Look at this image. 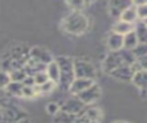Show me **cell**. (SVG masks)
I'll list each match as a JSON object with an SVG mask.
<instances>
[{
  "label": "cell",
  "mask_w": 147,
  "mask_h": 123,
  "mask_svg": "<svg viewBox=\"0 0 147 123\" xmlns=\"http://www.w3.org/2000/svg\"><path fill=\"white\" fill-rule=\"evenodd\" d=\"M59 69H60V79H59V85L62 89L69 90L71 83L76 78L75 76V68H74V59L69 56H57L55 59Z\"/></svg>",
  "instance_id": "obj_1"
},
{
  "label": "cell",
  "mask_w": 147,
  "mask_h": 123,
  "mask_svg": "<svg viewBox=\"0 0 147 123\" xmlns=\"http://www.w3.org/2000/svg\"><path fill=\"white\" fill-rule=\"evenodd\" d=\"M88 28V21L80 11H72L65 16L63 21V29L70 34H82Z\"/></svg>",
  "instance_id": "obj_2"
},
{
  "label": "cell",
  "mask_w": 147,
  "mask_h": 123,
  "mask_svg": "<svg viewBox=\"0 0 147 123\" xmlns=\"http://www.w3.org/2000/svg\"><path fill=\"white\" fill-rule=\"evenodd\" d=\"M74 68H75V76L76 78H84V79H91L94 80L96 76V71L94 66L82 59L74 60Z\"/></svg>",
  "instance_id": "obj_3"
},
{
  "label": "cell",
  "mask_w": 147,
  "mask_h": 123,
  "mask_svg": "<svg viewBox=\"0 0 147 123\" xmlns=\"http://www.w3.org/2000/svg\"><path fill=\"white\" fill-rule=\"evenodd\" d=\"M86 108V105H84L76 95H72L70 98H68L64 103L61 106V110L65 112V113H69L71 115H75V116H79L84 113Z\"/></svg>",
  "instance_id": "obj_4"
},
{
  "label": "cell",
  "mask_w": 147,
  "mask_h": 123,
  "mask_svg": "<svg viewBox=\"0 0 147 123\" xmlns=\"http://www.w3.org/2000/svg\"><path fill=\"white\" fill-rule=\"evenodd\" d=\"M84 105L88 106V105H92L93 102H95L100 97H101V89L100 86L94 83L93 85H91L88 89L84 90L83 92H80L79 94L76 95Z\"/></svg>",
  "instance_id": "obj_5"
},
{
  "label": "cell",
  "mask_w": 147,
  "mask_h": 123,
  "mask_svg": "<svg viewBox=\"0 0 147 123\" xmlns=\"http://www.w3.org/2000/svg\"><path fill=\"white\" fill-rule=\"evenodd\" d=\"M30 59L44 66H47L54 60L52 54L46 48L40 46H33L32 48H30Z\"/></svg>",
  "instance_id": "obj_6"
},
{
  "label": "cell",
  "mask_w": 147,
  "mask_h": 123,
  "mask_svg": "<svg viewBox=\"0 0 147 123\" xmlns=\"http://www.w3.org/2000/svg\"><path fill=\"white\" fill-rule=\"evenodd\" d=\"M9 57L17 62L20 66L24 67V64L30 59V48H28L24 45H16L10 49Z\"/></svg>",
  "instance_id": "obj_7"
},
{
  "label": "cell",
  "mask_w": 147,
  "mask_h": 123,
  "mask_svg": "<svg viewBox=\"0 0 147 123\" xmlns=\"http://www.w3.org/2000/svg\"><path fill=\"white\" fill-rule=\"evenodd\" d=\"M102 66H103V70L107 74H110L116 68L123 66V61H122L119 52H109L108 55L106 56Z\"/></svg>",
  "instance_id": "obj_8"
},
{
  "label": "cell",
  "mask_w": 147,
  "mask_h": 123,
  "mask_svg": "<svg viewBox=\"0 0 147 123\" xmlns=\"http://www.w3.org/2000/svg\"><path fill=\"white\" fill-rule=\"evenodd\" d=\"M109 75L111 77H114L115 79H118L122 82H129V80H132L133 75H134V70L132 67L123 64V66L116 68L115 70H113Z\"/></svg>",
  "instance_id": "obj_9"
},
{
  "label": "cell",
  "mask_w": 147,
  "mask_h": 123,
  "mask_svg": "<svg viewBox=\"0 0 147 123\" xmlns=\"http://www.w3.org/2000/svg\"><path fill=\"white\" fill-rule=\"evenodd\" d=\"M133 84L140 89L141 97L147 98V70H139L136 71L132 78Z\"/></svg>",
  "instance_id": "obj_10"
},
{
  "label": "cell",
  "mask_w": 147,
  "mask_h": 123,
  "mask_svg": "<svg viewBox=\"0 0 147 123\" xmlns=\"http://www.w3.org/2000/svg\"><path fill=\"white\" fill-rule=\"evenodd\" d=\"M107 46L110 52H119L124 47V36L111 32L107 38Z\"/></svg>",
  "instance_id": "obj_11"
},
{
  "label": "cell",
  "mask_w": 147,
  "mask_h": 123,
  "mask_svg": "<svg viewBox=\"0 0 147 123\" xmlns=\"http://www.w3.org/2000/svg\"><path fill=\"white\" fill-rule=\"evenodd\" d=\"M94 84V80L91 79H84V78H75L74 82L71 83L69 91L72 93V95H77L80 92H83L84 90L88 89L91 85Z\"/></svg>",
  "instance_id": "obj_12"
},
{
  "label": "cell",
  "mask_w": 147,
  "mask_h": 123,
  "mask_svg": "<svg viewBox=\"0 0 147 123\" xmlns=\"http://www.w3.org/2000/svg\"><path fill=\"white\" fill-rule=\"evenodd\" d=\"M119 20L123 21V22H126V23H130V24L134 25V23L139 21L138 11H137V5L134 2H132L126 9H124V11L121 14Z\"/></svg>",
  "instance_id": "obj_13"
},
{
  "label": "cell",
  "mask_w": 147,
  "mask_h": 123,
  "mask_svg": "<svg viewBox=\"0 0 147 123\" xmlns=\"http://www.w3.org/2000/svg\"><path fill=\"white\" fill-rule=\"evenodd\" d=\"M132 2L131 1H111L109 3V11L113 17H116L119 20L121 14L126 9Z\"/></svg>",
  "instance_id": "obj_14"
},
{
  "label": "cell",
  "mask_w": 147,
  "mask_h": 123,
  "mask_svg": "<svg viewBox=\"0 0 147 123\" xmlns=\"http://www.w3.org/2000/svg\"><path fill=\"white\" fill-rule=\"evenodd\" d=\"M133 31L140 44H147V25L144 21H138L133 25Z\"/></svg>",
  "instance_id": "obj_15"
},
{
  "label": "cell",
  "mask_w": 147,
  "mask_h": 123,
  "mask_svg": "<svg viewBox=\"0 0 147 123\" xmlns=\"http://www.w3.org/2000/svg\"><path fill=\"white\" fill-rule=\"evenodd\" d=\"M46 74L48 76V79L52 80L55 84H59V79H60V69L59 66L56 63L55 60H53L51 63H48L46 66Z\"/></svg>",
  "instance_id": "obj_16"
},
{
  "label": "cell",
  "mask_w": 147,
  "mask_h": 123,
  "mask_svg": "<svg viewBox=\"0 0 147 123\" xmlns=\"http://www.w3.org/2000/svg\"><path fill=\"white\" fill-rule=\"evenodd\" d=\"M3 90L8 97H22L23 84L18 83V82H9L3 87Z\"/></svg>",
  "instance_id": "obj_17"
},
{
  "label": "cell",
  "mask_w": 147,
  "mask_h": 123,
  "mask_svg": "<svg viewBox=\"0 0 147 123\" xmlns=\"http://www.w3.org/2000/svg\"><path fill=\"white\" fill-rule=\"evenodd\" d=\"M133 31V24H130V23H126V22H123L121 20H118L114 26H113V32L115 33H118L121 36H125L126 33Z\"/></svg>",
  "instance_id": "obj_18"
},
{
  "label": "cell",
  "mask_w": 147,
  "mask_h": 123,
  "mask_svg": "<svg viewBox=\"0 0 147 123\" xmlns=\"http://www.w3.org/2000/svg\"><path fill=\"white\" fill-rule=\"evenodd\" d=\"M83 115H85L87 118H90L94 123H99L102 120V112L96 107H86Z\"/></svg>",
  "instance_id": "obj_19"
},
{
  "label": "cell",
  "mask_w": 147,
  "mask_h": 123,
  "mask_svg": "<svg viewBox=\"0 0 147 123\" xmlns=\"http://www.w3.org/2000/svg\"><path fill=\"white\" fill-rule=\"evenodd\" d=\"M53 117H54L53 123H74L77 116L71 115V114L65 113V112H63V110L60 109Z\"/></svg>",
  "instance_id": "obj_20"
},
{
  "label": "cell",
  "mask_w": 147,
  "mask_h": 123,
  "mask_svg": "<svg viewBox=\"0 0 147 123\" xmlns=\"http://www.w3.org/2000/svg\"><path fill=\"white\" fill-rule=\"evenodd\" d=\"M138 44H139V41H138V38H137L134 31H131L124 36V47L123 48L132 51Z\"/></svg>",
  "instance_id": "obj_21"
},
{
  "label": "cell",
  "mask_w": 147,
  "mask_h": 123,
  "mask_svg": "<svg viewBox=\"0 0 147 123\" xmlns=\"http://www.w3.org/2000/svg\"><path fill=\"white\" fill-rule=\"evenodd\" d=\"M119 54H121L123 64H125V66H130V67H132V66L134 64V62H136V56L133 55L132 51L123 48V49L119 51Z\"/></svg>",
  "instance_id": "obj_22"
},
{
  "label": "cell",
  "mask_w": 147,
  "mask_h": 123,
  "mask_svg": "<svg viewBox=\"0 0 147 123\" xmlns=\"http://www.w3.org/2000/svg\"><path fill=\"white\" fill-rule=\"evenodd\" d=\"M8 75H9L10 82H18V83H22V82L25 79V77L28 76V75L25 74V71H24L23 68L17 69V70H14V71H11V72L8 74Z\"/></svg>",
  "instance_id": "obj_23"
},
{
  "label": "cell",
  "mask_w": 147,
  "mask_h": 123,
  "mask_svg": "<svg viewBox=\"0 0 147 123\" xmlns=\"http://www.w3.org/2000/svg\"><path fill=\"white\" fill-rule=\"evenodd\" d=\"M133 55L136 56V59L138 57H142V56H147V44H138L133 49H132Z\"/></svg>",
  "instance_id": "obj_24"
},
{
  "label": "cell",
  "mask_w": 147,
  "mask_h": 123,
  "mask_svg": "<svg viewBox=\"0 0 147 123\" xmlns=\"http://www.w3.org/2000/svg\"><path fill=\"white\" fill-rule=\"evenodd\" d=\"M136 5H137V11H138L139 21L147 20V2H140V3H136Z\"/></svg>",
  "instance_id": "obj_25"
},
{
  "label": "cell",
  "mask_w": 147,
  "mask_h": 123,
  "mask_svg": "<svg viewBox=\"0 0 147 123\" xmlns=\"http://www.w3.org/2000/svg\"><path fill=\"white\" fill-rule=\"evenodd\" d=\"M33 79H34V84L36 86H40L45 83H47L49 79H48V76L46 74V71H41V72H38L33 76Z\"/></svg>",
  "instance_id": "obj_26"
},
{
  "label": "cell",
  "mask_w": 147,
  "mask_h": 123,
  "mask_svg": "<svg viewBox=\"0 0 147 123\" xmlns=\"http://www.w3.org/2000/svg\"><path fill=\"white\" fill-rule=\"evenodd\" d=\"M46 109H47V113H48L49 115L54 116V115L61 109V107H60L56 102H49V103L46 106Z\"/></svg>",
  "instance_id": "obj_27"
},
{
  "label": "cell",
  "mask_w": 147,
  "mask_h": 123,
  "mask_svg": "<svg viewBox=\"0 0 147 123\" xmlns=\"http://www.w3.org/2000/svg\"><path fill=\"white\" fill-rule=\"evenodd\" d=\"M22 84H23L24 86H31V87L36 86V84H34V79H33V76H26V77H25V79L22 82Z\"/></svg>",
  "instance_id": "obj_28"
},
{
  "label": "cell",
  "mask_w": 147,
  "mask_h": 123,
  "mask_svg": "<svg viewBox=\"0 0 147 123\" xmlns=\"http://www.w3.org/2000/svg\"><path fill=\"white\" fill-rule=\"evenodd\" d=\"M74 123H94L93 121H91L90 118H87L85 115H79V116H77L76 117V120H75V122Z\"/></svg>",
  "instance_id": "obj_29"
},
{
  "label": "cell",
  "mask_w": 147,
  "mask_h": 123,
  "mask_svg": "<svg viewBox=\"0 0 147 123\" xmlns=\"http://www.w3.org/2000/svg\"><path fill=\"white\" fill-rule=\"evenodd\" d=\"M16 123H31V122H30V120H29L28 117H24V118H22L21 121L16 122Z\"/></svg>",
  "instance_id": "obj_30"
},
{
  "label": "cell",
  "mask_w": 147,
  "mask_h": 123,
  "mask_svg": "<svg viewBox=\"0 0 147 123\" xmlns=\"http://www.w3.org/2000/svg\"><path fill=\"white\" fill-rule=\"evenodd\" d=\"M113 123H129V122H124V121H117V122H113Z\"/></svg>",
  "instance_id": "obj_31"
},
{
  "label": "cell",
  "mask_w": 147,
  "mask_h": 123,
  "mask_svg": "<svg viewBox=\"0 0 147 123\" xmlns=\"http://www.w3.org/2000/svg\"><path fill=\"white\" fill-rule=\"evenodd\" d=\"M144 22H145V23H146V25H147V20H145V21H144Z\"/></svg>",
  "instance_id": "obj_32"
}]
</instances>
